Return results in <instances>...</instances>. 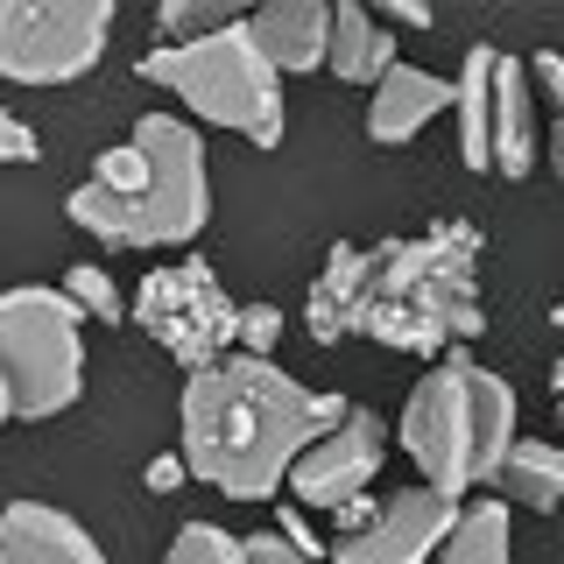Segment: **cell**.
Masks as SVG:
<instances>
[{"mask_svg": "<svg viewBox=\"0 0 564 564\" xmlns=\"http://www.w3.org/2000/svg\"><path fill=\"white\" fill-rule=\"evenodd\" d=\"M352 402L339 388H304L275 360H234L184 381V466L226 501H269L311 437L339 431Z\"/></svg>", "mask_w": 564, "mask_h": 564, "instance_id": "1", "label": "cell"}, {"mask_svg": "<svg viewBox=\"0 0 564 564\" xmlns=\"http://www.w3.org/2000/svg\"><path fill=\"white\" fill-rule=\"evenodd\" d=\"M70 226L106 247H191L212 219L205 141L176 113H141L120 149H106L93 176L64 198Z\"/></svg>", "mask_w": 564, "mask_h": 564, "instance_id": "2", "label": "cell"}, {"mask_svg": "<svg viewBox=\"0 0 564 564\" xmlns=\"http://www.w3.org/2000/svg\"><path fill=\"white\" fill-rule=\"evenodd\" d=\"M487 332L480 311V226L445 219L416 240L388 247V269L375 282V311H367V339L388 352H416L437 360L445 346H466Z\"/></svg>", "mask_w": 564, "mask_h": 564, "instance_id": "3", "label": "cell"}, {"mask_svg": "<svg viewBox=\"0 0 564 564\" xmlns=\"http://www.w3.org/2000/svg\"><path fill=\"white\" fill-rule=\"evenodd\" d=\"M402 452L445 501L494 487L501 458L516 452V388L466 352L437 360L402 402Z\"/></svg>", "mask_w": 564, "mask_h": 564, "instance_id": "4", "label": "cell"}, {"mask_svg": "<svg viewBox=\"0 0 564 564\" xmlns=\"http://www.w3.org/2000/svg\"><path fill=\"white\" fill-rule=\"evenodd\" d=\"M149 85H163L170 99H184L212 128H234L254 149H282V70L261 57V43L247 35V22L205 35V43H155L134 64Z\"/></svg>", "mask_w": 564, "mask_h": 564, "instance_id": "5", "label": "cell"}, {"mask_svg": "<svg viewBox=\"0 0 564 564\" xmlns=\"http://www.w3.org/2000/svg\"><path fill=\"white\" fill-rule=\"evenodd\" d=\"M78 304L50 282L0 290V381L14 395V416L43 423L64 416L85 395V339H78Z\"/></svg>", "mask_w": 564, "mask_h": 564, "instance_id": "6", "label": "cell"}, {"mask_svg": "<svg viewBox=\"0 0 564 564\" xmlns=\"http://www.w3.org/2000/svg\"><path fill=\"white\" fill-rule=\"evenodd\" d=\"M529 64L508 57L494 43H473L452 85V113H458V155L480 176H529L536 163V113H529Z\"/></svg>", "mask_w": 564, "mask_h": 564, "instance_id": "7", "label": "cell"}, {"mask_svg": "<svg viewBox=\"0 0 564 564\" xmlns=\"http://www.w3.org/2000/svg\"><path fill=\"white\" fill-rule=\"evenodd\" d=\"M134 317L155 346L170 352L184 375H205V367L234 360V339H240V304L226 296V282L212 275V261H170V269L141 275V296H134Z\"/></svg>", "mask_w": 564, "mask_h": 564, "instance_id": "8", "label": "cell"}, {"mask_svg": "<svg viewBox=\"0 0 564 564\" xmlns=\"http://www.w3.org/2000/svg\"><path fill=\"white\" fill-rule=\"evenodd\" d=\"M113 0H0V78L70 85L106 57Z\"/></svg>", "mask_w": 564, "mask_h": 564, "instance_id": "9", "label": "cell"}, {"mask_svg": "<svg viewBox=\"0 0 564 564\" xmlns=\"http://www.w3.org/2000/svg\"><path fill=\"white\" fill-rule=\"evenodd\" d=\"M458 508L466 501H445V494L423 487V480L395 487L360 536L332 543V564H431L437 551H445V536L458 529Z\"/></svg>", "mask_w": 564, "mask_h": 564, "instance_id": "10", "label": "cell"}, {"mask_svg": "<svg viewBox=\"0 0 564 564\" xmlns=\"http://www.w3.org/2000/svg\"><path fill=\"white\" fill-rule=\"evenodd\" d=\"M381 458H388V423L375 410H352L339 431H325V437H311L304 458L290 466V494H296V508H346L352 494H367L375 487V473H381Z\"/></svg>", "mask_w": 564, "mask_h": 564, "instance_id": "11", "label": "cell"}, {"mask_svg": "<svg viewBox=\"0 0 564 564\" xmlns=\"http://www.w3.org/2000/svg\"><path fill=\"white\" fill-rule=\"evenodd\" d=\"M388 247L395 240H381V247H332L325 254V269H317V282H311V304H304V325H311L317 346H339V339H352V332H367L375 282L388 269Z\"/></svg>", "mask_w": 564, "mask_h": 564, "instance_id": "12", "label": "cell"}, {"mask_svg": "<svg viewBox=\"0 0 564 564\" xmlns=\"http://www.w3.org/2000/svg\"><path fill=\"white\" fill-rule=\"evenodd\" d=\"M0 564H106V557L50 501H8L0 508Z\"/></svg>", "mask_w": 564, "mask_h": 564, "instance_id": "13", "label": "cell"}, {"mask_svg": "<svg viewBox=\"0 0 564 564\" xmlns=\"http://www.w3.org/2000/svg\"><path fill=\"white\" fill-rule=\"evenodd\" d=\"M445 106H452L445 78H431V70H416V64H395L375 85V99H367V141H375V149H402V141H416Z\"/></svg>", "mask_w": 564, "mask_h": 564, "instance_id": "14", "label": "cell"}, {"mask_svg": "<svg viewBox=\"0 0 564 564\" xmlns=\"http://www.w3.org/2000/svg\"><path fill=\"white\" fill-rule=\"evenodd\" d=\"M247 35L261 43V57L275 70H325L332 50V8L325 0H269L247 14Z\"/></svg>", "mask_w": 564, "mask_h": 564, "instance_id": "15", "label": "cell"}, {"mask_svg": "<svg viewBox=\"0 0 564 564\" xmlns=\"http://www.w3.org/2000/svg\"><path fill=\"white\" fill-rule=\"evenodd\" d=\"M395 64H402L395 35H388L367 8L339 0V8H332V50H325V70H339V85H381Z\"/></svg>", "mask_w": 564, "mask_h": 564, "instance_id": "16", "label": "cell"}, {"mask_svg": "<svg viewBox=\"0 0 564 564\" xmlns=\"http://www.w3.org/2000/svg\"><path fill=\"white\" fill-rule=\"evenodd\" d=\"M501 501L516 508H564V445H543V437H516V452L494 473Z\"/></svg>", "mask_w": 564, "mask_h": 564, "instance_id": "17", "label": "cell"}, {"mask_svg": "<svg viewBox=\"0 0 564 564\" xmlns=\"http://www.w3.org/2000/svg\"><path fill=\"white\" fill-rule=\"evenodd\" d=\"M437 564H516V536H508V501H466L458 529L445 536Z\"/></svg>", "mask_w": 564, "mask_h": 564, "instance_id": "18", "label": "cell"}, {"mask_svg": "<svg viewBox=\"0 0 564 564\" xmlns=\"http://www.w3.org/2000/svg\"><path fill=\"white\" fill-rule=\"evenodd\" d=\"M234 22H247L234 0H163V8H155V35H163L170 50L205 43V35H219V29H234Z\"/></svg>", "mask_w": 564, "mask_h": 564, "instance_id": "19", "label": "cell"}, {"mask_svg": "<svg viewBox=\"0 0 564 564\" xmlns=\"http://www.w3.org/2000/svg\"><path fill=\"white\" fill-rule=\"evenodd\" d=\"M163 564H247V536H226L219 522H184Z\"/></svg>", "mask_w": 564, "mask_h": 564, "instance_id": "20", "label": "cell"}, {"mask_svg": "<svg viewBox=\"0 0 564 564\" xmlns=\"http://www.w3.org/2000/svg\"><path fill=\"white\" fill-rule=\"evenodd\" d=\"M57 290L70 296V304H78V317H99V325H120V290H113V275L106 269H93V261H78V269H64V282Z\"/></svg>", "mask_w": 564, "mask_h": 564, "instance_id": "21", "label": "cell"}, {"mask_svg": "<svg viewBox=\"0 0 564 564\" xmlns=\"http://www.w3.org/2000/svg\"><path fill=\"white\" fill-rule=\"evenodd\" d=\"M529 93L551 106V170L564 176V57L557 50H529Z\"/></svg>", "mask_w": 564, "mask_h": 564, "instance_id": "22", "label": "cell"}, {"mask_svg": "<svg viewBox=\"0 0 564 564\" xmlns=\"http://www.w3.org/2000/svg\"><path fill=\"white\" fill-rule=\"evenodd\" d=\"M275 346H282V311L275 304H240L234 352H247V360H275Z\"/></svg>", "mask_w": 564, "mask_h": 564, "instance_id": "23", "label": "cell"}, {"mask_svg": "<svg viewBox=\"0 0 564 564\" xmlns=\"http://www.w3.org/2000/svg\"><path fill=\"white\" fill-rule=\"evenodd\" d=\"M43 155V141H35V128L22 113H0V163H35Z\"/></svg>", "mask_w": 564, "mask_h": 564, "instance_id": "24", "label": "cell"}, {"mask_svg": "<svg viewBox=\"0 0 564 564\" xmlns=\"http://www.w3.org/2000/svg\"><path fill=\"white\" fill-rule=\"evenodd\" d=\"M275 536H282V543H290V551H296V557H311V564H317V557H332V551H325V543H317V536H311V522H304V508H282V522H275Z\"/></svg>", "mask_w": 564, "mask_h": 564, "instance_id": "25", "label": "cell"}, {"mask_svg": "<svg viewBox=\"0 0 564 564\" xmlns=\"http://www.w3.org/2000/svg\"><path fill=\"white\" fill-rule=\"evenodd\" d=\"M141 480H149V494H176V487L191 480L184 452H155V458H149V473H141Z\"/></svg>", "mask_w": 564, "mask_h": 564, "instance_id": "26", "label": "cell"}, {"mask_svg": "<svg viewBox=\"0 0 564 564\" xmlns=\"http://www.w3.org/2000/svg\"><path fill=\"white\" fill-rule=\"evenodd\" d=\"M375 516H381V501H375V494H352L346 508H332V522H339V536H360V529L375 522Z\"/></svg>", "mask_w": 564, "mask_h": 564, "instance_id": "27", "label": "cell"}, {"mask_svg": "<svg viewBox=\"0 0 564 564\" xmlns=\"http://www.w3.org/2000/svg\"><path fill=\"white\" fill-rule=\"evenodd\" d=\"M247 564H311V557H296L290 543L269 529V536H247Z\"/></svg>", "mask_w": 564, "mask_h": 564, "instance_id": "28", "label": "cell"}, {"mask_svg": "<svg viewBox=\"0 0 564 564\" xmlns=\"http://www.w3.org/2000/svg\"><path fill=\"white\" fill-rule=\"evenodd\" d=\"M375 22H381L388 35H395V22H402V29H431V8H416V0H388Z\"/></svg>", "mask_w": 564, "mask_h": 564, "instance_id": "29", "label": "cell"}, {"mask_svg": "<svg viewBox=\"0 0 564 564\" xmlns=\"http://www.w3.org/2000/svg\"><path fill=\"white\" fill-rule=\"evenodd\" d=\"M551 395H557V423H564V352H557V367H551Z\"/></svg>", "mask_w": 564, "mask_h": 564, "instance_id": "30", "label": "cell"}, {"mask_svg": "<svg viewBox=\"0 0 564 564\" xmlns=\"http://www.w3.org/2000/svg\"><path fill=\"white\" fill-rule=\"evenodd\" d=\"M14 416V395H8V381H0V423H8Z\"/></svg>", "mask_w": 564, "mask_h": 564, "instance_id": "31", "label": "cell"}, {"mask_svg": "<svg viewBox=\"0 0 564 564\" xmlns=\"http://www.w3.org/2000/svg\"><path fill=\"white\" fill-rule=\"evenodd\" d=\"M551 325H557V332H564V296H557V311H551Z\"/></svg>", "mask_w": 564, "mask_h": 564, "instance_id": "32", "label": "cell"}]
</instances>
